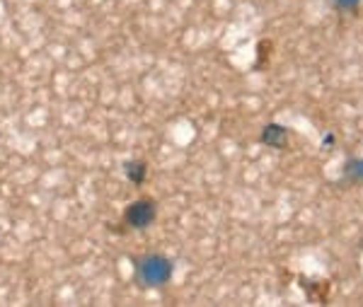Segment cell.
I'll return each mask as SVG.
<instances>
[{
    "mask_svg": "<svg viewBox=\"0 0 363 307\" xmlns=\"http://www.w3.org/2000/svg\"><path fill=\"white\" fill-rule=\"evenodd\" d=\"M174 262L165 254H145L133 259V276L140 288H162L172 281Z\"/></svg>",
    "mask_w": 363,
    "mask_h": 307,
    "instance_id": "cell-1",
    "label": "cell"
},
{
    "mask_svg": "<svg viewBox=\"0 0 363 307\" xmlns=\"http://www.w3.org/2000/svg\"><path fill=\"white\" fill-rule=\"evenodd\" d=\"M157 218V206L150 199H138L126 206L124 221L131 230H148Z\"/></svg>",
    "mask_w": 363,
    "mask_h": 307,
    "instance_id": "cell-2",
    "label": "cell"
},
{
    "mask_svg": "<svg viewBox=\"0 0 363 307\" xmlns=\"http://www.w3.org/2000/svg\"><path fill=\"white\" fill-rule=\"evenodd\" d=\"M289 138H291V131L281 123H267L259 133V140L269 147H277V150H286L289 147Z\"/></svg>",
    "mask_w": 363,
    "mask_h": 307,
    "instance_id": "cell-3",
    "label": "cell"
},
{
    "mask_svg": "<svg viewBox=\"0 0 363 307\" xmlns=\"http://www.w3.org/2000/svg\"><path fill=\"white\" fill-rule=\"evenodd\" d=\"M124 174H126V179L131 182V184L140 186V184L145 182L148 167H145V162H143V160H128V162H124Z\"/></svg>",
    "mask_w": 363,
    "mask_h": 307,
    "instance_id": "cell-4",
    "label": "cell"
},
{
    "mask_svg": "<svg viewBox=\"0 0 363 307\" xmlns=\"http://www.w3.org/2000/svg\"><path fill=\"white\" fill-rule=\"evenodd\" d=\"M342 174L347 182H354V184H363V157H351V160L344 162Z\"/></svg>",
    "mask_w": 363,
    "mask_h": 307,
    "instance_id": "cell-5",
    "label": "cell"
},
{
    "mask_svg": "<svg viewBox=\"0 0 363 307\" xmlns=\"http://www.w3.org/2000/svg\"><path fill=\"white\" fill-rule=\"evenodd\" d=\"M330 3L339 13H354V10H359L361 0H330Z\"/></svg>",
    "mask_w": 363,
    "mask_h": 307,
    "instance_id": "cell-6",
    "label": "cell"
},
{
    "mask_svg": "<svg viewBox=\"0 0 363 307\" xmlns=\"http://www.w3.org/2000/svg\"><path fill=\"white\" fill-rule=\"evenodd\" d=\"M322 145H335V135H325V140H322Z\"/></svg>",
    "mask_w": 363,
    "mask_h": 307,
    "instance_id": "cell-7",
    "label": "cell"
}]
</instances>
